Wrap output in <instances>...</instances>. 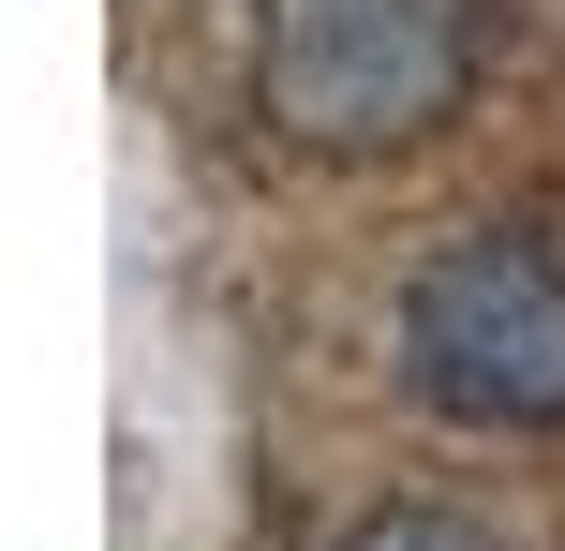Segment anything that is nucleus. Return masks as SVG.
<instances>
[{
	"label": "nucleus",
	"instance_id": "2",
	"mask_svg": "<svg viewBox=\"0 0 565 551\" xmlns=\"http://www.w3.org/2000/svg\"><path fill=\"white\" fill-rule=\"evenodd\" d=\"M402 388L461 433H565V254L536 224H461L402 284Z\"/></svg>",
	"mask_w": 565,
	"mask_h": 551
},
{
	"label": "nucleus",
	"instance_id": "1",
	"mask_svg": "<svg viewBox=\"0 0 565 551\" xmlns=\"http://www.w3.org/2000/svg\"><path fill=\"white\" fill-rule=\"evenodd\" d=\"M491 60V15L477 0H268L254 30V75H268V119L328 165H372V149H417L461 119Z\"/></svg>",
	"mask_w": 565,
	"mask_h": 551
},
{
	"label": "nucleus",
	"instance_id": "3",
	"mask_svg": "<svg viewBox=\"0 0 565 551\" xmlns=\"http://www.w3.org/2000/svg\"><path fill=\"white\" fill-rule=\"evenodd\" d=\"M328 551H507L491 522H461V507H372L358 537H328Z\"/></svg>",
	"mask_w": 565,
	"mask_h": 551
}]
</instances>
